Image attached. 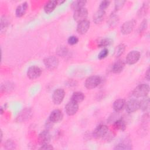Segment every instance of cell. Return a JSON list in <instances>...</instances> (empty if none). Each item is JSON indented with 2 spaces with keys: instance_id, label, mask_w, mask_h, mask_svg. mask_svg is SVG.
<instances>
[{
  "instance_id": "cell-1",
  "label": "cell",
  "mask_w": 150,
  "mask_h": 150,
  "mask_svg": "<svg viewBox=\"0 0 150 150\" xmlns=\"http://www.w3.org/2000/svg\"><path fill=\"white\" fill-rule=\"evenodd\" d=\"M149 91V86L147 84H141L137 86L132 91V94L137 98L146 97Z\"/></svg>"
},
{
  "instance_id": "cell-2",
  "label": "cell",
  "mask_w": 150,
  "mask_h": 150,
  "mask_svg": "<svg viewBox=\"0 0 150 150\" xmlns=\"http://www.w3.org/2000/svg\"><path fill=\"white\" fill-rule=\"evenodd\" d=\"M101 83V78L98 76L88 77L85 81L84 86L87 89H93L97 87Z\"/></svg>"
},
{
  "instance_id": "cell-3",
  "label": "cell",
  "mask_w": 150,
  "mask_h": 150,
  "mask_svg": "<svg viewBox=\"0 0 150 150\" xmlns=\"http://www.w3.org/2000/svg\"><path fill=\"white\" fill-rule=\"evenodd\" d=\"M108 132V128L106 125L100 124L93 132V136L96 138H101L107 135Z\"/></svg>"
},
{
  "instance_id": "cell-4",
  "label": "cell",
  "mask_w": 150,
  "mask_h": 150,
  "mask_svg": "<svg viewBox=\"0 0 150 150\" xmlns=\"http://www.w3.org/2000/svg\"><path fill=\"white\" fill-rule=\"evenodd\" d=\"M88 16V11L86 8H82L74 11L73 19L77 22L79 23L86 19Z\"/></svg>"
},
{
  "instance_id": "cell-5",
  "label": "cell",
  "mask_w": 150,
  "mask_h": 150,
  "mask_svg": "<svg viewBox=\"0 0 150 150\" xmlns=\"http://www.w3.org/2000/svg\"><path fill=\"white\" fill-rule=\"evenodd\" d=\"M65 96V91L62 88L55 90L52 94V101L54 104L59 105L63 101Z\"/></svg>"
},
{
  "instance_id": "cell-6",
  "label": "cell",
  "mask_w": 150,
  "mask_h": 150,
  "mask_svg": "<svg viewBox=\"0 0 150 150\" xmlns=\"http://www.w3.org/2000/svg\"><path fill=\"white\" fill-rule=\"evenodd\" d=\"M141 54L138 51L132 50L128 53L125 58V62L128 64H134L136 63L140 59Z\"/></svg>"
},
{
  "instance_id": "cell-7",
  "label": "cell",
  "mask_w": 150,
  "mask_h": 150,
  "mask_svg": "<svg viewBox=\"0 0 150 150\" xmlns=\"http://www.w3.org/2000/svg\"><path fill=\"white\" fill-rule=\"evenodd\" d=\"M42 70L40 67L36 66H32L29 67L27 70V76L29 79L34 80L40 76Z\"/></svg>"
},
{
  "instance_id": "cell-8",
  "label": "cell",
  "mask_w": 150,
  "mask_h": 150,
  "mask_svg": "<svg viewBox=\"0 0 150 150\" xmlns=\"http://www.w3.org/2000/svg\"><path fill=\"white\" fill-rule=\"evenodd\" d=\"M136 21L134 19L128 21L124 22L121 26V32L124 35L130 33L134 29Z\"/></svg>"
},
{
  "instance_id": "cell-9",
  "label": "cell",
  "mask_w": 150,
  "mask_h": 150,
  "mask_svg": "<svg viewBox=\"0 0 150 150\" xmlns=\"http://www.w3.org/2000/svg\"><path fill=\"white\" fill-rule=\"evenodd\" d=\"M43 62L45 66L50 70L55 69L59 64L58 59L53 56L46 57L44 59Z\"/></svg>"
},
{
  "instance_id": "cell-10",
  "label": "cell",
  "mask_w": 150,
  "mask_h": 150,
  "mask_svg": "<svg viewBox=\"0 0 150 150\" xmlns=\"http://www.w3.org/2000/svg\"><path fill=\"white\" fill-rule=\"evenodd\" d=\"M79 110V104L77 103L70 100L65 106V110L67 115H73L77 112Z\"/></svg>"
},
{
  "instance_id": "cell-11",
  "label": "cell",
  "mask_w": 150,
  "mask_h": 150,
  "mask_svg": "<svg viewBox=\"0 0 150 150\" xmlns=\"http://www.w3.org/2000/svg\"><path fill=\"white\" fill-rule=\"evenodd\" d=\"M125 108L128 113L134 112L139 108V101L136 99H131L126 103Z\"/></svg>"
},
{
  "instance_id": "cell-12",
  "label": "cell",
  "mask_w": 150,
  "mask_h": 150,
  "mask_svg": "<svg viewBox=\"0 0 150 150\" xmlns=\"http://www.w3.org/2000/svg\"><path fill=\"white\" fill-rule=\"evenodd\" d=\"M63 118V114L61 110L56 109L52 111L49 115V121L52 123H56L61 121Z\"/></svg>"
},
{
  "instance_id": "cell-13",
  "label": "cell",
  "mask_w": 150,
  "mask_h": 150,
  "mask_svg": "<svg viewBox=\"0 0 150 150\" xmlns=\"http://www.w3.org/2000/svg\"><path fill=\"white\" fill-rule=\"evenodd\" d=\"M90 26V22L88 20L86 19L79 23L77 26V32L80 35L85 34L89 29Z\"/></svg>"
},
{
  "instance_id": "cell-14",
  "label": "cell",
  "mask_w": 150,
  "mask_h": 150,
  "mask_svg": "<svg viewBox=\"0 0 150 150\" xmlns=\"http://www.w3.org/2000/svg\"><path fill=\"white\" fill-rule=\"evenodd\" d=\"M125 65V63L123 60L118 59L112 65V71L114 73H120L124 69Z\"/></svg>"
},
{
  "instance_id": "cell-15",
  "label": "cell",
  "mask_w": 150,
  "mask_h": 150,
  "mask_svg": "<svg viewBox=\"0 0 150 150\" xmlns=\"http://www.w3.org/2000/svg\"><path fill=\"white\" fill-rule=\"evenodd\" d=\"M125 104L126 102L124 99H117L113 103V109L115 112H120L125 108Z\"/></svg>"
},
{
  "instance_id": "cell-16",
  "label": "cell",
  "mask_w": 150,
  "mask_h": 150,
  "mask_svg": "<svg viewBox=\"0 0 150 150\" xmlns=\"http://www.w3.org/2000/svg\"><path fill=\"white\" fill-rule=\"evenodd\" d=\"M57 5V1L56 0H51L47 1L44 6V11L47 14L52 12L56 6Z\"/></svg>"
},
{
  "instance_id": "cell-17",
  "label": "cell",
  "mask_w": 150,
  "mask_h": 150,
  "mask_svg": "<svg viewBox=\"0 0 150 150\" xmlns=\"http://www.w3.org/2000/svg\"><path fill=\"white\" fill-rule=\"evenodd\" d=\"M105 16V12L104 10L98 9L93 15V22L96 24L100 23L104 19Z\"/></svg>"
},
{
  "instance_id": "cell-18",
  "label": "cell",
  "mask_w": 150,
  "mask_h": 150,
  "mask_svg": "<svg viewBox=\"0 0 150 150\" xmlns=\"http://www.w3.org/2000/svg\"><path fill=\"white\" fill-rule=\"evenodd\" d=\"M39 139L42 145L45 144H49L51 139V136L49 132L47 130H45L42 131L39 135Z\"/></svg>"
},
{
  "instance_id": "cell-19",
  "label": "cell",
  "mask_w": 150,
  "mask_h": 150,
  "mask_svg": "<svg viewBox=\"0 0 150 150\" xmlns=\"http://www.w3.org/2000/svg\"><path fill=\"white\" fill-rule=\"evenodd\" d=\"M28 8V4L26 2H23L20 5L18 6L15 11L16 16L17 17H21L23 16L26 13Z\"/></svg>"
},
{
  "instance_id": "cell-20",
  "label": "cell",
  "mask_w": 150,
  "mask_h": 150,
  "mask_svg": "<svg viewBox=\"0 0 150 150\" xmlns=\"http://www.w3.org/2000/svg\"><path fill=\"white\" fill-rule=\"evenodd\" d=\"M139 108L143 111H148L149 110V99L148 97H143V98L139 101Z\"/></svg>"
},
{
  "instance_id": "cell-21",
  "label": "cell",
  "mask_w": 150,
  "mask_h": 150,
  "mask_svg": "<svg viewBox=\"0 0 150 150\" xmlns=\"http://www.w3.org/2000/svg\"><path fill=\"white\" fill-rule=\"evenodd\" d=\"M84 98H85V96L82 92L76 91L73 93L71 98V100H73L79 104L82 102L84 100Z\"/></svg>"
},
{
  "instance_id": "cell-22",
  "label": "cell",
  "mask_w": 150,
  "mask_h": 150,
  "mask_svg": "<svg viewBox=\"0 0 150 150\" xmlns=\"http://www.w3.org/2000/svg\"><path fill=\"white\" fill-rule=\"evenodd\" d=\"M118 21H119L118 16L117 15H115V13H112L110 16L107 22H108V25L110 27H112L113 28L115 26H116V25L118 23Z\"/></svg>"
},
{
  "instance_id": "cell-23",
  "label": "cell",
  "mask_w": 150,
  "mask_h": 150,
  "mask_svg": "<svg viewBox=\"0 0 150 150\" xmlns=\"http://www.w3.org/2000/svg\"><path fill=\"white\" fill-rule=\"evenodd\" d=\"M114 127L118 130L123 131L126 129V124L125 121L122 119H118L116 120L114 123Z\"/></svg>"
},
{
  "instance_id": "cell-24",
  "label": "cell",
  "mask_w": 150,
  "mask_h": 150,
  "mask_svg": "<svg viewBox=\"0 0 150 150\" xmlns=\"http://www.w3.org/2000/svg\"><path fill=\"white\" fill-rule=\"evenodd\" d=\"M86 1H73L71 5V8L75 11L80 8H84V6L86 4Z\"/></svg>"
},
{
  "instance_id": "cell-25",
  "label": "cell",
  "mask_w": 150,
  "mask_h": 150,
  "mask_svg": "<svg viewBox=\"0 0 150 150\" xmlns=\"http://www.w3.org/2000/svg\"><path fill=\"white\" fill-rule=\"evenodd\" d=\"M125 49V46L124 44L121 43L115 47L114 50V56H115V57H120L124 53Z\"/></svg>"
},
{
  "instance_id": "cell-26",
  "label": "cell",
  "mask_w": 150,
  "mask_h": 150,
  "mask_svg": "<svg viewBox=\"0 0 150 150\" xmlns=\"http://www.w3.org/2000/svg\"><path fill=\"white\" fill-rule=\"evenodd\" d=\"M112 43V39L110 38H105L101 39L98 45V46L100 47H105L108 46H110Z\"/></svg>"
},
{
  "instance_id": "cell-27",
  "label": "cell",
  "mask_w": 150,
  "mask_h": 150,
  "mask_svg": "<svg viewBox=\"0 0 150 150\" xmlns=\"http://www.w3.org/2000/svg\"><path fill=\"white\" fill-rule=\"evenodd\" d=\"M131 148V145L128 142H125L124 141L115 145V147L114 148L115 149H129Z\"/></svg>"
},
{
  "instance_id": "cell-28",
  "label": "cell",
  "mask_w": 150,
  "mask_h": 150,
  "mask_svg": "<svg viewBox=\"0 0 150 150\" xmlns=\"http://www.w3.org/2000/svg\"><path fill=\"white\" fill-rule=\"evenodd\" d=\"M9 23V18L5 16H2L1 19V31L2 32L3 29L6 28L8 26Z\"/></svg>"
},
{
  "instance_id": "cell-29",
  "label": "cell",
  "mask_w": 150,
  "mask_h": 150,
  "mask_svg": "<svg viewBox=\"0 0 150 150\" xmlns=\"http://www.w3.org/2000/svg\"><path fill=\"white\" fill-rule=\"evenodd\" d=\"M108 53H109L108 50L106 48H104L99 53V54L98 55V58L100 60L103 59L107 56V55L108 54Z\"/></svg>"
},
{
  "instance_id": "cell-30",
  "label": "cell",
  "mask_w": 150,
  "mask_h": 150,
  "mask_svg": "<svg viewBox=\"0 0 150 150\" xmlns=\"http://www.w3.org/2000/svg\"><path fill=\"white\" fill-rule=\"evenodd\" d=\"M79 42V39L76 36H71L68 38L67 42L70 45H74L77 43Z\"/></svg>"
},
{
  "instance_id": "cell-31",
  "label": "cell",
  "mask_w": 150,
  "mask_h": 150,
  "mask_svg": "<svg viewBox=\"0 0 150 150\" xmlns=\"http://www.w3.org/2000/svg\"><path fill=\"white\" fill-rule=\"evenodd\" d=\"M110 2H111L110 1H101L100 4V5H99V9L105 11V9L106 8H107L108 7V6L110 5Z\"/></svg>"
},
{
  "instance_id": "cell-32",
  "label": "cell",
  "mask_w": 150,
  "mask_h": 150,
  "mask_svg": "<svg viewBox=\"0 0 150 150\" xmlns=\"http://www.w3.org/2000/svg\"><path fill=\"white\" fill-rule=\"evenodd\" d=\"M125 3V1H115V10L117 11L121 9L124 5Z\"/></svg>"
},
{
  "instance_id": "cell-33",
  "label": "cell",
  "mask_w": 150,
  "mask_h": 150,
  "mask_svg": "<svg viewBox=\"0 0 150 150\" xmlns=\"http://www.w3.org/2000/svg\"><path fill=\"white\" fill-rule=\"evenodd\" d=\"M148 5L147 4H144V5L141 7V8L139 10V15H140L141 16H144L145 15H146L147 11H148Z\"/></svg>"
},
{
  "instance_id": "cell-34",
  "label": "cell",
  "mask_w": 150,
  "mask_h": 150,
  "mask_svg": "<svg viewBox=\"0 0 150 150\" xmlns=\"http://www.w3.org/2000/svg\"><path fill=\"white\" fill-rule=\"evenodd\" d=\"M5 146L7 149H14L15 148V145L14 142L11 140H8L5 143Z\"/></svg>"
},
{
  "instance_id": "cell-35",
  "label": "cell",
  "mask_w": 150,
  "mask_h": 150,
  "mask_svg": "<svg viewBox=\"0 0 150 150\" xmlns=\"http://www.w3.org/2000/svg\"><path fill=\"white\" fill-rule=\"evenodd\" d=\"M57 53H58V54L60 56H64V55H66V53H67V50L66 48L62 46L58 49Z\"/></svg>"
},
{
  "instance_id": "cell-36",
  "label": "cell",
  "mask_w": 150,
  "mask_h": 150,
  "mask_svg": "<svg viewBox=\"0 0 150 150\" xmlns=\"http://www.w3.org/2000/svg\"><path fill=\"white\" fill-rule=\"evenodd\" d=\"M146 26H147V21H146V20L145 19L142 21V23L140 25V27H139L140 32L144 30L145 29H146Z\"/></svg>"
},
{
  "instance_id": "cell-37",
  "label": "cell",
  "mask_w": 150,
  "mask_h": 150,
  "mask_svg": "<svg viewBox=\"0 0 150 150\" xmlns=\"http://www.w3.org/2000/svg\"><path fill=\"white\" fill-rule=\"evenodd\" d=\"M40 149H53V147L52 145H49V144H42Z\"/></svg>"
},
{
  "instance_id": "cell-38",
  "label": "cell",
  "mask_w": 150,
  "mask_h": 150,
  "mask_svg": "<svg viewBox=\"0 0 150 150\" xmlns=\"http://www.w3.org/2000/svg\"><path fill=\"white\" fill-rule=\"evenodd\" d=\"M145 77L147 79V80H149V69L148 68L146 73H145Z\"/></svg>"
}]
</instances>
